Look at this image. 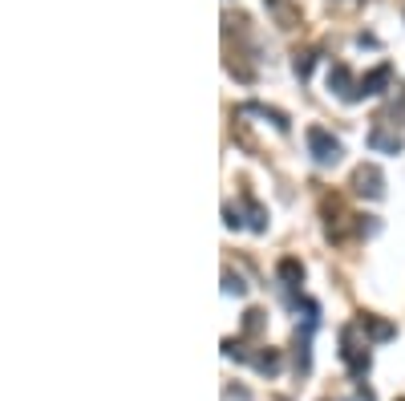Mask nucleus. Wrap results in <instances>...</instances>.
Instances as JSON below:
<instances>
[{
  "mask_svg": "<svg viewBox=\"0 0 405 401\" xmlns=\"http://www.w3.org/2000/svg\"><path fill=\"white\" fill-rule=\"evenodd\" d=\"M369 146H373V150L397 154V150H402V138H393V134H385V130H373V134H369Z\"/></svg>",
  "mask_w": 405,
  "mask_h": 401,
  "instance_id": "6e6552de",
  "label": "nucleus"
},
{
  "mask_svg": "<svg viewBox=\"0 0 405 401\" xmlns=\"http://www.w3.org/2000/svg\"><path fill=\"white\" fill-rule=\"evenodd\" d=\"M385 81H389V65H381V69H373V73H369V77L361 81V90L353 94V101H357V97H369V94H381V85H385Z\"/></svg>",
  "mask_w": 405,
  "mask_h": 401,
  "instance_id": "39448f33",
  "label": "nucleus"
},
{
  "mask_svg": "<svg viewBox=\"0 0 405 401\" xmlns=\"http://www.w3.org/2000/svg\"><path fill=\"white\" fill-rule=\"evenodd\" d=\"M340 345H345V349H340V357H345L349 373H353V377H365V373H369V353H365L361 345H353V329L340 332Z\"/></svg>",
  "mask_w": 405,
  "mask_h": 401,
  "instance_id": "f03ea898",
  "label": "nucleus"
},
{
  "mask_svg": "<svg viewBox=\"0 0 405 401\" xmlns=\"http://www.w3.org/2000/svg\"><path fill=\"white\" fill-rule=\"evenodd\" d=\"M267 8H272V17L284 24V28H292V24L300 21V13L292 8V0H267Z\"/></svg>",
  "mask_w": 405,
  "mask_h": 401,
  "instance_id": "423d86ee",
  "label": "nucleus"
},
{
  "mask_svg": "<svg viewBox=\"0 0 405 401\" xmlns=\"http://www.w3.org/2000/svg\"><path fill=\"white\" fill-rule=\"evenodd\" d=\"M329 90H336L340 97H349V101H353L357 90H353V73H349V65H333V69H329Z\"/></svg>",
  "mask_w": 405,
  "mask_h": 401,
  "instance_id": "20e7f679",
  "label": "nucleus"
},
{
  "mask_svg": "<svg viewBox=\"0 0 405 401\" xmlns=\"http://www.w3.org/2000/svg\"><path fill=\"white\" fill-rule=\"evenodd\" d=\"M247 114H260V118L276 122L280 130H288V114H280V110H267V106H260V101H251V106H247Z\"/></svg>",
  "mask_w": 405,
  "mask_h": 401,
  "instance_id": "1a4fd4ad",
  "label": "nucleus"
},
{
  "mask_svg": "<svg viewBox=\"0 0 405 401\" xmlns=\"http://www.w3.org/2000/svg\"><path fill=\"white\" fill-rule=\"evenodd\" d=\"M308 150H312V158H316V163H324V166L340 158V142H336L329 130H320V126H312V130H308Z\"/></svg>",
  "mask_w": 405,
  "mask_h": 401,
  "instance_id": "f257e3e1",
  "label": "nucleus"
},
{
  "mask_svg": "<svg viewBox=\"0 0 405 401\" xmlns=\"http://www.w3.org/2000/svg\"><path fill=\"white\" fill-rule=\"evenodd\" d=\"M381 170L377 166H357V174H353V187H357V195H365V199H381Z\"/></svg>",
  "mask_w": 405,
  "mask_h": 401,
  "instance_id": "7ed1b4c3",
  "label": "nucleus"
},
{
  "mask_svg": "<svg viewBox=\"0 0 405 401\" xmlns=\"http://www.w3.org/2000/svg\"><path fill=\"white\" fill-rule=\"evenodd\" d=\"M223 280H227V284H223V292H227V296H243V284H239L235 276H231V272H227Z\"/></svg>",
  "mask_w": 405,
  "mask_h": 401,
  "instance_id": "ddd939ff",
  "label": "nucleus"
},
{
  "mask_svg": "<svg viewBox=\"0 0 405 401\" xmlns=\"http://www.w3.org/2000/svg\"><path fill=\"white\" fill-rule=\"evenodd\" d=\"M296 73H300V77H308L312 73V57L308 53H296Z\"/></svg>",
  "mask_w": 405,
  "mask_h": 401,
  "instance_id": "4468645a",
  "label": "nucleus"
},
{
  "mask_svg": "<svg viewBox=\"0 0 405 401\" xmlns=\"http://www.w3.org/2000/svg\"><path fill=\"white\" fill-rule=\"evenodd\" d=\"M260 325H263V312H260V308H251V312H247V320H243V329L260 332Z\"/></svg>",
  "mask_w": 405,
  "mask_h": 401,
  "instance_id": "f8f14e48",
  "label": "nucleus"
},
{
  "mask_svg": "<svg viewBox=\"0 0 405 401\" xmlns=\"http://www.w3.org/2000/svg\"><path fill=\"white\" fill-rule=\"evenodd\" d=\"M256 369H260V373H276V369H280V357H276L272 349H267V353H260V357H256Z\"/></svg>",
  "mask_w": 405,
  "mask_h": 401,
  "instance_id": "9b49d317",
  "label": "nucleus"
},
{
  "mask_svg": "<svg viewBox=\"0 0 405 401\" xmlns=\"http://www.w3.org/2000/svg\"><path fill=\"white\" fill-rule=\"evenodd\" d=\"M361 329L369 332L373 341H389V336H393V325H385V320H377V316H365V320H361Z\"/></svg>",
  "mask_w": 405,
  "mask_h": 401,
  "instance_id": "0eeeda50",
  "label": "nucleus"
},
{
  "mask_svg": "<svg viewBox=\"0 0 405 401\" xmlns=\"http://www.w3.org/2000/svg\"><path fill=\"white\" fill-rule=\"evenodd\" d=\"M280 280H288V288H296V284L304 280V268H300L296 260H284L280 263Z\"/></svg>",
  "mask_w": 405,
  "mask_h": 401,
  "instance_id": "9d476101",
  "label": "nucleus"
}]
</instances>
